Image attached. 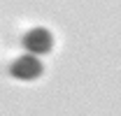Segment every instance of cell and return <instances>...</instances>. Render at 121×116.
<instances>
[{
  "instance_id": "6da1fadb",
  "label": "cell",
  "mask_w": 121,
  "mask_h": 116,
  "mask_svg": "<svg viewBox=\"0 0 121 116\" xmlns=\"http://www.w3.org/2000/svg\"><path fill=\"white\" fill-rule=\"evenodd\" d=\"M42 70H44L42 60L33 54H23L9 65V74L19 81H35V79L42 77Z\"/></svg>"
},
{
  "instance_id": "7a4b0ae2",
  "label": "cell",
  "mask_w": 121,
  "mask_h": 116,
  "mask_svg": "<svg viewBox=\"0 0 121 116\" xmlns=\"http://www.w3.org/2000/svg\"><path fill=\"white\" fill-rule=\"evenodd\" d=\"M21 44H23V49L28 54H33V56H44V54H49L54 49V35H51V30L37 26V28H30L23 35Z\"/></svg>"
}]
</instances>
